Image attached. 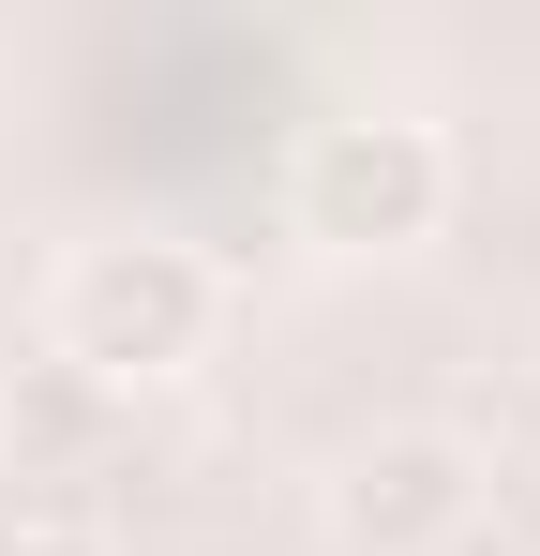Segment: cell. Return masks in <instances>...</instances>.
<instances>
[{
  "label": "cell",
  "mask_w": 540,
  "mask_h": 556,
  "mask_svg": "<svg viewBox=\"0 0 540 556\" xmlns=\"http://www.w3.org/2000/svg\"><path fill=\"white\" fill-rule=\"evenodd\" d=\"M285 211H300L316 256H421V241L450 226V136L406 121V105H346V121L300 136Z\"/></svg>",
  "instance_id": "obj_2"
},
{
  "label": "cell",
  "mask_w": 540,
  "mask_h": 556,
  "mask_svg": "<svg viewBox=\"0 0 540 556\" xmlns=\"http://www.w3.org/2000/svg\"><path fill=\"white\" fill-rule=\"evenodd\" d=\"M0 556H105V527H76V511H15Z\"/></svg>",
  "instance_id": "obj_4"
},
{
  "label": "cell",
  "mask_w": 540,
  "mask_h": 556,
  "mask_svg": "<svg viewBox=\"0 0 540 556\" xmlns=\"http://www.w3.org/2000/svg\"><path fill=\"white\" fill-rule=\"evenodd\" d=\"M465 527H480V452L436 421H390L331 466V542L346 556H450Z\"/></svg>",
  "instance_id": "obj_3"
},
{
  "label": "cell",
  "mask_w": 540,
  "mask_h": 556,
  "mask_svg": "<svg viewBox=\"0 0 540 556\" xmlns=\"http://www.w3.org/2000/svg\"><path fill=\"white\" fill-rule=\"evenodd\" d=\"M210 331H226V271L166 241V226H120V241H76L61 286H46V362L90 376L105 406H136V391H166V376L210 362Z\"/></svg>",
  "instance_id": "obj_1"
}]
</instances>
